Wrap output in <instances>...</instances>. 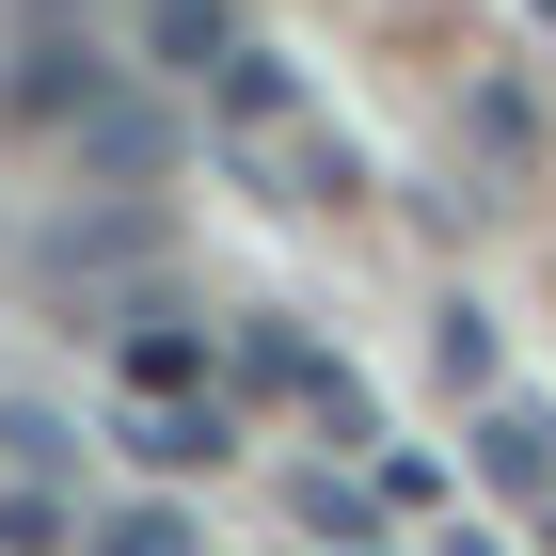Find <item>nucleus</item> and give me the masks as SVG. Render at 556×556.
I'll list each match as a JSON object with an SVG mask.
<instances>
[{"label":"nucleus","mask_w":556,"mask_h":556,"mask_svg":"<svg viewBox=\"0 0 556 556\" xmlns=\"http://www.w3.org/2000/svg\"><path fill=\"white\" fill-rule=\"evenodd\" d=\"M128 462L207 477V462H223V397H128Z\"/></svg>","instance_id":"nucleus-1"},{"label":"nucleus","mask_w":556,"mask_h":556,"mask_svg":"<svg viewBox=\"0 0 556 556\" xmlns=\"http://www.w3.org/2000/svg\"><path fill=\"white\" fill-rule=\"evenodd\" d=\"M429 366H445V382H493V318H477V302H445V334H429Z\"/></svg>","instance_id":"nucleus-5"},{"label":"nucleus","mask_w":556,"mask_h":556,"mask_svg":"<svg viewBox=\"0 0 556 556\" xmlns=\"http://www.w3.org/2000/svg\"><path fill=\"white\" fill-rule=\"evenodd\" d=\"M96 556H191V525H175V509H112V525H96Z\"/></svg>","instance_id":"nucleus-6"},{"label":"nucleus","mask_w":556,"mask_h":556,"mask_svg":"<svg viewBox=\"0 0 556 556\" xmlns=\"http://www.w3.org/2000/svg\"><path fill=\"white\" fill-rule=\"evenodd\" d=\"M207 382V334H128V397H191Z\"/></svg>","instance_id":"nucleus-4"},{"label":"nucleus","mask_w":556,"mask_h":556,"mask_svg":"<svg viewBox=\"0 0 556 556\" xmlns=\"http://www.w3.org/2000/svg\"><path fill=\"white\" fill-rule=\"evenodd\" d=\"M477 462H493V493H556V429H541V414H493Z\"/></svg>","instance_id":"nucleus-3"},{"label":"nucleus","mask_w":556,"mask_h":556,"mask_svg":"<svg viewBox=\"0 0 556 556\" xmlns=\"http://www.w3.org/2000/svg\"><path fill=\"white\" fill-rule=\"evenodd\" d=\"M143 48H160L175 80H223V64H239V16H223V0H143Z\"/></svg>","instance_id":"nucleus-2"}]
</instances>
